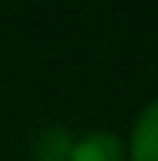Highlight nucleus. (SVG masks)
I'll use <instances>...</instances> for the list:
<instances>
[{
  "instance_id": "obj_2",
  "label": "nucleus",
  "mask_w": 158,
  "mask_h": 161,
  "mask_svg": "<svg viewBox=\"0 0 158 161\" xmlns=\"http://www.w3.org/2000/svg\"><path fill=\"white\" fill-rule=\"evenodd\" d=\"M128 158L132 161H158V99L148 102L145 112H142L138 122H135Z\"/></svg>"
},
{
  "instance_id": "obj_3",
  "label": "nucleus",
  "mask_w": 158,
  "mask_h": 161,
  "mask_svg": "<svg viewBox=\"0 0 158 161\" xmlns=\"http://www.w3.org/2000/svg\"><path fill=\"white\" fill-rule=\"evenodd\" d=\"M69 148H73V142H69V131L66 128H46L37 138L40 161H66L69 158Z\"/></svg>"
},
{
  "instance_id": "obj_1",
  "label": "nucleus",
  "mask_w": 158,
  "mask_h": 161,
  "mask_svg": "<svg viewBox=\"0 0 158 161\" xmlns=\"http://www.w3.org/2000/svg\"><path fill=\"white\" fill-rule=\"evenodd\" d=\"M66 161H125V148L112 131H92L73 142Z\"/></svg>"
}]
</instances>
